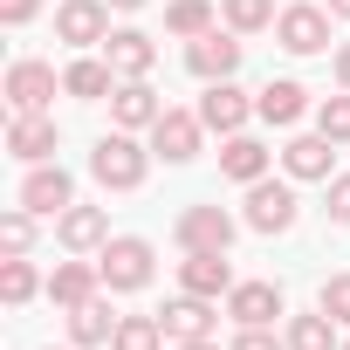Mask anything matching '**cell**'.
Returning <instances> with one entry per match:
<instances>
[{"instance_id": "34", "label": "cell", "mask_w": 350, "mask_h": 350, "mask_svg": "<svg viewBox=\"0 0 350 350\" xmlns=\"http://www.w3.org/2000/svg\"><path fill=\"white\" fill-rule=\"evenodd\" d=\"M227 350H288V343H282L275 329H234V343H227Z\"/></svg>"}, {"instance_id": "12", "label": "cell", "mask_w": 350, "mask_h": 350, "mask_svg": "<svg viewBox=\"0 0 350 350\" xmlns=\"http://www.w3.org/2000/svg\"><path fill=\"white\" fill-rule=\"evenodd\" d=\"M55 144H62V131H55L49 110H14V117H8V151H14L21 165H49Z\"/></svg>"}, {"instance_id": "7", "label": "cell", "mask_w": 350, "mask_h": 350, "mask_svg": "<svg viewBox=\"0 0 350 350\" xmlns=\"http://www.w3.org/2000/svg\"><path fill=\"white\" fill-rule=\"evenodd\" d=\"M144 137H151V158H165V165H193L206 124H200V110H172V103H165V117H158Z\"/></svg>"}, {"instance_id": "18", "label": "cell", "mask_w": 350, "mask_h": 350, "mask_svg": "<svg viewBox=\"0 0 350 350\" xmlns=\"http://www.w3.org/2000/svg\"><path fill=\"white\" fill-rule=\"evenodd\" d=\"M103 55H110V69H117V83H131V76H151V69H158V42H151L144 28H110V42H103Z\"/></svg>"}, {"instance_id": "29", "label": "cell", "mask_w": 350, "mask_h": 350, "mask_svg": "<svg viewBox=\"0 0 350 350\" xmlns=\"http://www.w3.org/2000/svg\"><path fill=\"white\" fill-rule=\"evenodd\" d=\"M220 14L234 35H261V28H275V0H220Z\"/></svg>"}, {"instance_id": "36", "label": "cell", "mask_w": 350, "mask_h": 350, "mask_svg": "<svg viewBox=\"0 0 350 350\" xmlns=\"http://www.w3.org/2000/svg\"><path fill=\"white\" fill-rule=\"evenodd\" d=\"M329 69H336V90H350V42H336V55H329Z\"/></svg>"}, {"instance_id": "1", "label": "cell", "mask_w": 350, "mask_h": 350, "mask_svg": "<svg viewBox=\"0 0 350 350\" xmlns=\"http://www.w3.org/2000/svg\"><path fill=\"white\" fill-rule=\"evenodd\" d=\"M144 172H151V144H137V131H103L96 151H90V179L103 193H137L144 186Z\"/></svg>"}, {"instance_id": "8", "label": "cell", "mask_w": 350, "mask_h": 350, "mask_svg": "<svg viewBox=\"0 0 350 350\" xmlns=\"http://www.w3.org/2000/svg\"><path fill=\"white\" fill-rule=\"evenodd\" d=\"M172 234H179V247H186V254H227L241 227H234V213H227V206H186Z\"/></svg>"}, {"instance_id": "3", "label": "cell", "mask_w": 350, "mask_h": 350, "mask_svg": "<svg viewBox=\"0 0 350 350\" xmlns=\"http://www.w3.org/2000/svg\"><path fill=\"white\" fill-rule=\"evenodd\" d=\"M295 213H302V200H295V179H254L247 186V227L254 234H288L295 227Z\"/></svg>"}, {"instance_id": "21", "label": "cell", "mask_w": 350, "mask_h": 350, "mask_svg": "<svg viewBox=\"0 0 350 350\" xmlns=\"http://www.w3.org/2000/svg\"><path fill=\"white\" fill-rule=\"evenodd\" d=\"M268 165H275V151L261 144V137H247V131H234L227 144H220V172L234 186H254V179H268Z\"/></svg>"}, {"instance_id": "11", "label": "cell", "mask_w": 350, "mask_h": 350, "mask_svg": "<svg viewBox=\"0 0 350 350\" xmlns=\"http://www.w3.org/2000/svg\"><path fill=\"white\" fill-rule=\"evenodd\" d=\"M55 42L103 49L110 42V0H62V8H55Z\"/></svg>"}, {"instance_id": "31", "label": "cell", "mask_w": 350, "mask_h": 350, "mask_svg": "<svg viewBox=\"0 0 350 350\" xmlns=\"http://www.w3.org/2000/svg\"><path fill=\"white\" fill-rule=\"evenodd\" d=\"M316 309L336 316V329H350V275H329V282L316 288Z\"/></svg>"}, {"instance_id": "4", "label": "cell", "mask_w": 350, "mask_h": 350, "mask_svg": "<svg viewBox=\"0 0 350 350\" xmlns=\"http://www.w3.org/2000/svg\"><path fill=\"white\" fill-rule=\"evenodd\" d=\"M14 206H28L35 220H62V213L76 206V179H69L62 165H28V179H21Z\"/></svg>"}, {"instance_id": "38", "label": "cell", "mask_w": 350, "mask_h": 350, "mask_svg": "<svg viewBox=\"0 0 350 350\" xmlns=\"http://www.w3.org/2000/svg\"><path fill=\"white\" fill-rule=\"evenodd\" d=\"M110 8H117V14H137V8H144V0H110Z\"/></svg>"}, {"instance_id": "25", "label": "cell", "mask_w": 350, "mask_h": 350, "mask_svg": "<svg viewBox=\"0 0 350 350\" xmlns=\"http://www.w3.org/2000/svg\"><path fill=\"white\" fill-rule=\"evenodd\" d=\"M282 343H288V350H343V336H336V316H323V309H309V316H288Z\"/></svg>"}, {"instance_id": "6", "label": "cell", "mask_w": 350, "mask_h": 350, "mask_svg": "<svg viewBox=\"0 0 350 350\" xmlns=\"http://www.w3.org/2000/svg\"><path fill=\"white\" fill-rule=\"evenodd\" d=\"M241 55H247V42H241L234 28H206L200 42H186V69H193L200 83H227V76H241Z\"/></svg>"}, {"instance_id": "13", "label": "cell", "mask_w": 350, "mask_h": 350, "mask_svg": "<svg viewBox=\"0 0 350 350\" xmlns=\"http://www.w3.org/2000/svg\"><path fill=\"white\" fill-rule=\"evenodd\" d=\"M158 117H165V96L151 90V76H131V83L110 90V124L117 131H151Z\"/></svg>"}, {"instance_id": "33", "label": "cell", "mask_w": 350, "mask_h": 350, "mask_svg": "<svg viewBox=\"0 0 350 350\" xmlns=\"http://www.w3.org/2000/svg\"><path fill=\"white\" fill-rule=\"evenodd\" d=\"M323 213H329V227H350V172H336V179H329V200H323Z\"/></svg>"}, {"instance_id": "26", "label": "cell", "mask_w": 350, "mask_h": 350, "mask_svg": "<svg viewBox=\"0 0 350 350\" xmlns=\"http://www.w3.org/2000/svg\"><path fill=\"white\" fill-rule=\"evenodd\" d=\"M206 28H213V0H172V8H165V35L200 42Z\"/></svg>"}, {"instance_id": "9", "label": "cell", "mask_w": 350, "mask_h": 350, "mask_svg": "<svg viewBox=\"0 0 350 350\" xmlns=\"http://www.w3.org/2000/svg\"><path fill=\"white\" fill-rule=\"evenodd\" d=\"M336 151L343 144H329L323 131H295L288 144H282V172L295 186H329V165H336Z\"/></svg>"}, {"instance_id": "5", "label": "cell", "mask_w": 350, "mask_h": 350, "mask_svg": "<svg viewBox=\"0 0 350 350\" xmlns=\"http://www.w3.org/2000/svg\"><path fill=\"white\" fill-rule=\"evenodd\" d=\"M329 8H316V0H295V8H282L275 14V42L288 49V55H323L329 49Z\"/></svg>"}, {"instance_id": "20", "label": "cell", "mask_w": 350, "mask_h": 350, "mask_svg": "<svg viewBox=\"0 0 350 350\" xmlns=\"http://www.w3.org/2000/svg\"><path fill=\"white\" fill-rule=\"evenodd\" d=\"M55 241H62L69 254H103V241H110V213H103V206H69V213L55 220Z\"/></svg>"}, {"instance_id": "28", "label": "cell", "mask_w": 350, "mask_h": 350, "mask_svg": "<svg viewBox=\"0 0 350 350\" xmlns=\"http://www.w3.org/2000/svg\"><path fill=\"white\" fill-rule=\"evenodd\" d=\"M110 350H165V323L158 316H124L117 336H110Z\"/></svg>"}, {"instance_id": "15", "label": "cell", "mask_w": 350, "mask_h": 350, "mask_svg": "<svg viewBox=\"0 0 350 350\" xmlns=\"http://www.w3.org/2000/svg\"><path fill=\"white\" fill-rule=\"evenodd\" d=\"M254 117H261V124H275V131H295V124L309 117V90H302L295 76H268V83H261V96H254Z\"/></svg>"}, {"instance_id": "37", "label": "cell", "mask_w": 350, "mask_h": 350, "mask_svg": "<svg viewBox=\"0 0 350 350\" xmlns=\"http://www.w3.org/2000/svg\"><path fill=\"white\" fill-rule=\"evenodd\" d=\"M172 350H220L213 336H193V343H172Z\"/></svg>"}, {"instance_id": "23", "label": "cell", "mask_w": 350, "mask_h": 350, "mask_svg": "<svg viewBox=\"0 0 350 350\" xmlns=\"http://www.w3.org/2000/svg\"><path fill=\"white\" fill-rule=\"evenodd\" d=\"M179 288H186V295H206V302L234 295V268H227V254H186V261H179Z\"/></svg>"}, {"instance_id": "2", "label": "cell", "mask_w": 350, "mask_h": 350, "mask_svg": "<svg viewBox=\"0 0 350 350\" xmlns=\"http://www.w3.org/2000/svg\"><path fill=\"white\" fill-rule=\"evenodd\" d=\"M96 268H103V288H110V295H137V288H151L158 254H151L144 234H110L103 254H96Z\"/></svg>"}, {"instance_id": "19", "label": "cell", "mask_w": 350, "mask_h": 350, "mask_svg": "<svg viewBox=\"0 0 350 350\" xmlns=\"http://www.w3.org/2000/svg\"><path fill=\"white\" fill-rule=\"evenodd\" d=\"M213 316H220V309H213L206 295H186V288H179V295H172V302L158 309V323H165V336H172V343H193V336H213Z\"/></svg>"}, {"instance_id": "10", "label": "cell", "mask_w": 350, "mask_h": 350, "mask_svg": "<svg viewBox=\"0 0 350 350\" xmlns=\"http://www.w3.org/2000/svg\"><path fill=\"white\" fill-rule=\"evenodd\" d=\"M55 90H62V76H55L49 62H35V55L8 62V83H0L8 110H49V103H55Z\"/></svg>"}, {"instance_id": "40", "label": "cell", "mask_w": 350, "mask_h": 350, "mask_svg": "<svg viewBox=\"0 0 350 350\" xmlns=\"http://www.w3.org/2000/svg\"><path fill=\"white\" fill-rule=\"evenodd\" d=\"M343 350H350V336H343Z\"/></svg>"}, {"instance_id": "14", "label": "cell", "mask_w": 350, "mask_h": 350, "mask_svg": "<svg viewBox=\"0 0 350 350\" xmlns=\"http://www.w3.org/2000/svg\"><path fill=\"white\" fill-rule=\"evenodd\" d=\"M247 117H254V96L227 76V83H206V96H200V124L206 131H220V137H234V131H247Z\"/></svg>"}, {"instance_id": "30", "label": "cell", "mask_w": 350, "mask_h": 350, "mask_svg": "<svg viewBox=\"0 0 350 350\" xmlns=\"http://www.w3.org/2000/svg\"><path fill=\"white\" fill-rule=\"evenodd\" d=\"M316 131H323L329 144H350V90H336V96L316 103Z\"/></svg>"}, {"instance_id": "27", "label": "cell", "mask_w": 350, "mask_h": 350, "mask_svg": "<svg viewBox=\"0 0 350 350\" xmlns=\"http://www.w3.org/2000/svg\"><path fill=\"white\" fill-rule=\"evenodd\" d=\"M35 288H42V275H35L28 254H8V261H0V295H8V309L35 302Z\"/></svg>"}, {"instance_id": "35", "label": "cell", "mask_w": 350, "mask_h": 350, "mask_svg": "<svg viewBox=\"0 0 350 350\" xmlns=\"http://www.w3.org/2000/svg\"><path fill=\"white\" fill-rule=\"evenodd\" d=\"M42 14V0H0V21H8V28H28Z\"/></svg>"}, {"instance_id": "22", "label": "cell", "mask_w": 350, "mask_h": 350, "mask_svg": "<svg viewBox=\"0 0 350 350\" xmlns=\"http://www.w3.org/2000/svg\"><path fill=\"white\" fill-rule=\"evenodd\" d=\"M110 90H117L110 55H76V62L62 69V96H76V103H103Z\"/></svg>"}, {"instance_id": "16", "label": "cell", "mask_w": 350, "mask_h": 350, "mask_svg": "<svg viewBox=\"0 0 350 350\" xmlns=\"http://www.w3.org/2000/svg\"><path fill=\"white\" fill-rule=\"evenodd\" d=\"M103 295V268L96 261H55V275H49V302L69 316V309H83V302H96Z\"/></svg>"}, {"instance_id": "39", "label": "cell", "mask_w": 350, "mask_h": 350, "mask_svg": "<svg viewBox=\"0 0 350 350\" xmlns=\"http://www.w3.org/2000/svg\"><path fill=\"white\" fill-rule=\"evenodd\" d=\"M329 14H336V21H350V0H329Z\"/></svg>"}, {"instance_id": "32", "label": "cell", "mask_w": 350, "mask_h": 350, "mask_svg": "<svg viewBox=\"0 0 350 350\" xmlns=\"http://www.w3.org/2000/svg\"><path fill=\"white\" fill-rule=\"evenodd\" d=\"M0 241H8V254H28V247H35V213H28V206H8Z\"/></svg>"}, {"instance_id": "17", "label": "cell", "mask_w": 350, "mask_h": 350, "mask_svg": "<svg viewBox=\"0 0 350 350\" xmlns=\"http://www.w3.org/2000/svg\"><path fill=\"white\" fill-rule=\"evenodd\" d=\"M227 316H234L241 329H275V316H282V282H234Z\"/></svg>"}, {"instance_id": "24", "label": "cell", "mask_w": 350, "mask_h": 350, "mask_svg": "<svg viewBox=\"0 0 350 350\" xmlns=\"http://www.w3.org/2000/svg\"><path fill=\"white\" fill-rule=\"evenodd\" d=\"M117 323H124V316L110 309V288H103L96 302L69 309V343H76V350H96V343H110V336H117Z\"/></svg>"}]
</instances>
